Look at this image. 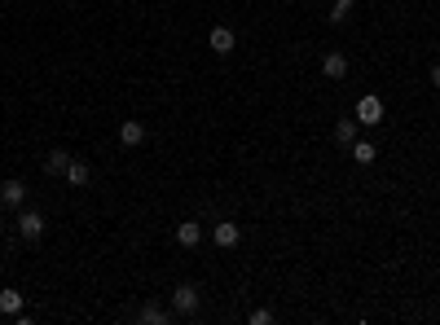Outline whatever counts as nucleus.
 I'll list each match as a JSON object with an SVG mask.
<instances>
[{
  "mask_svg": "<svg viewBox=\"0 0 440 325\" xmlns=\"http://www.w3.org/2000/svg\"><path fill=\"white\" fill-rule=\"evenodd\" d=\"M356 124H361V128H379V124H383V101H379L374 92H365V97L356 101Z\"/></svg>",
  "mask_w": 440,
  "mask_h": 325,
  "instance_id": "nucleus-1",
  "label": "nucleus"
},
{
  "mask_svg": "<svg viewBox=\"0 0 440 325\" xmlns=\"http://www.w3.org/2000/svg\"><path fill=\"white\" fill-rule=\"evenodd\" d=\"M211 242H216L220 250H233L238 242H242V224H233V220H220V224H211Z\"/></svg>",
  "mask_w": 440,
  "mask_h": 325,
  "instance_id": "nucleus-2",
  "label": "nucleus"
},
{
  "mask_svg": "<svg viewBox=\"0 0 440 325\" xmlns=\"http://www.w3.org/2000/svg\"><path fill=\"white\" fill-rule=\"evenodd\" d=\"M194 308H198V290L194 286H176L172 290V312L176 317H194Z\"/></svg>",
  "mask_w": 440,
  "mask_h": 325,
  "instance_id": "nucleus-3",
  "label": "nucleus"
},
{
  "mask_svg": "<svg viewBox=\"0 0 440 325\" xmlns=\"http://www.w3.org/2000/svg\"><path fill=\"white\" fill-rule=\"evenodd\" d=\"M18 233H22V237H27V242H40V237H44V215H40V211H31V207H27V211H22V215H18Z\"/></svg>",
  "mask_w": 440,
  "mask_h": 325,
  "instance_id": "nucleus-4",
  "label": "nucleus"
},
{
  "mask_svg": "<svg viewBox=\"0 0 440 325\" xmlns=\"http://www.w3.org/2000/svg\"><path fill=\"white\" fill-rule=\"evenodd\" d=\"M141 141H146V124H141V119H124V124H119V146L137 150Z\"/></svg>",
  "mask_w": 440,
  "mask_h": 325,
  "instance_id": "nucleus-5",
  "label": "nucleus"
},
{
  "mask_svg": "<svg viewBox=\"0 0 440 325\" xmlns=\"http://www.w3.org/2000/svg\"><path fill=\"white\" fill-rule=\"evenodd\" d=\"M27 202V185L22 180H5L0 185V207H22Z\"/></svg>",
  "mask_w": 440,
  "mask_h": 325,
  "instance_id": "nucleus-6",
  "label": "nucleus"
},
{
  "mask_svg": "<svg viewBox=\"0 0 440 325\" xmlns=\"http://www.w3.org/2000/svg\"><path fill=\"white\" fill-rule=\"evenodd\" d=\"M207 44H211V49H216L220 57H229L238 40H233V31H229V27H211V35H207Z\"/></svg>",
  "mask_w": 440,
  "mask_h": 325,
  "instance_id": "nucleus-7",
  "label": "nucleus"
},
{
  "mask_svg": "<svg viewBox=\"0 0 440 325\" xmlns=\"http://www.w3.org/2000/svg\"><path fill=\"white\" fill-rule=\"evenodd\" d=\"M322 75H326V79H343V75H348V57L330 49V53L322 57Z\"/></svg>",
  "mask_w": 440,
  "mask_h": 325,
  "instance_id": "nucleus-8",
  "label": "nucleus"
},
{
  "mask_svg": "<svg viewBox=\"0 0 440 325\" xmlns=\"http://www.w3.org/2000/svg\"><path fill=\"white\" fill-rule=\"evenodd\" d=\"M176 242H181L185 250H194L198 242H203V224H194V220H185V224H176Z\"/></svg>",
  "mask_w": 440,
  "mask_h": 325,
  "instance_id": "nucleus-9",
  "label": "nucleus"
},
{
  "mask_svg": "<svg viewBox=\"0 0 440 325\" xmlns=\"http://www.w3.org/2000/svg\"><path fill=\"white\" fill-rule=\"evenodd\" d=\"M66 180H70L75 189H84L88 180H93V167H88L84 159H70V167H66Z\"/></svg>",
  "mask_w": 440,
  "mask_h": 325,
  "instance_id": "nucleus-10",
  "label": "nucleus"
},
{
  "mask_svg": "<svg viewBox=\"0 0 440 325\" xmlns=\"http://www.w3.org/2000/svg\"><path fill=\"white\" fill-rule=\"evenodd\" d=\"M66 167H70L66 150H49V154H44V172H49V176H66Z\"/></svg>",
  "mask_w": 440,
  "mask_h": 325,
  "instance_id": "nucleus-11",
  "label": "nucleus"
},
{
  "mask_svg": "<svg viewBox=\"0 0 440 325\" xmlns=\"http://www.w3.org/2000/svg\"><path fill=\"white\" fill-rule=\"evenodd\" d=\"M348 150H352V159H356V163H361V167H370V163L379 159V150L370 146V141H352V146H348Z\"/></svg>",
  "mask_w": 440,
  "mask_h": 325,
  "instance_id": "nucleus-12",
  "label": "nucleus"
},
{
  "mask_svg": "<svg viewBox=\"0 0 440 325\" xmlns=\"http://www.w3.org/2000/svg\"><path fill=\"white\" fill-rule=\"evenodd\" d=\"M356 128H361L356 119H339V124H335V141H339V146H352V141H356Z\"/></svg>",
  "mask_w": 440,
  "mask_h": 325,
  "instance_id": "nucleus-13",
  "label": "nucleus"
},
{
  "mask_svg": "<svg viewBox=\"0 0 440 325\" xmlns=\"http://www.w3.org/2000/svg\"><path fill=\"white\" fill-rule=\"evenodd\" d=\"M137 317H141V321H146V325H168V321H172V312H163L159 304H146V308H141V312H137Z\"/></svg>",
  "mask_w": 440,
  "mask_h": 325,
  "instance_id": "nucleus-14",
  "label": "nucleus"
},
{
  "mask_svg": "<svg viewBox=\"0 0 440 325\" xmlns=\"http://www.w3.org/2000/svg\"><path fill=\"white\" fill-rule=\"evenodd\" d=\"M0 312H5V317H18V312H22V295L18 290H0Z\"/></svg>",
  "mask_w": 440,
  "mask_h": 325,
  "instance_id": "nucleus-15",
  "label": "nucleus"
},
{
  "mask_svg": "<svg viewBox=\"0 0 440 325\" xmlns=\"http://www.w3.org/2000/svg\"><path fill=\"white\" fill-rule=\"evenodd\" d=\"M348 9H352V0H339V5L330 9V22H343V18H348Z\"/></svg>",
  "mask_w": 440,
  "mask_h": 325,
  "instance_id": "nucleus-16",
  "label": "nucleus"
},
{
  "mask_svg": "<svg viewBox=\"0 0 440 325\" xmlns=\"http://www.w3.org/2000/svg\"><path fill=\"white\" fill-rule=\"evenodd\" d=\"M251 325H273V312L269 308H256L251 312Z\"/></svg>",
  "mask_w": 440,
  "mask_h": 325,
  "instance_id": "nucleus-17",
  "label": "nucleus"
},
{
  "mask_svg": "<svg viewBox=\"0 0 440 325\" xmlns=\"http://www.w3.org/2000/svg\"><path fill=\"white\" fill-rule=\"evenodd\" d=\"M432 83H436V88H440V62L432 66Z\"/></svg>",
  "mask_w": 440,
  "mask_h": 325,
  "instance_id": "nucleus-18",
  "label": "nucleus"
},
{
  "mask_svg": "<svg viewBox=\"0 0 440 325\" xmlns=\"http://www.w3.org/2000/svg\"><path fill=\"white\" fill-rule=\"evenodd\" d=\"M0 233H5V220H0Z\"/></svg>",
  "mask_w": 440,
  "mask_h": 325,
  "instance_id": "nucleus-19",
  "label": "nucleus"
}]
</instances>
